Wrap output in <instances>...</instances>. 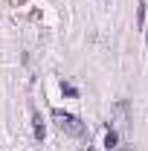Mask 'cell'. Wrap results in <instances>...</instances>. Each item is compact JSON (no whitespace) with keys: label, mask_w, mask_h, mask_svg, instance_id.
Instances as JSON below:
<instances>
[{"label":"cell","mask_w":148,"mask_h":151,"mask_svg":"<svg viewBox=\"0 0 148 151\" xmlns=\"http://www.w3.org/2000/svg\"><path fill=\"white\" fill-rule=\"evenodd\" d=\"M125 108H128L125 102H119V105L113 108V113H116V125H119V128H125Z\"/></svg>","instance_id":"7a4b0ae2"},{"label":"cell","mask_w":148,"mask_h":151,"mask_svg":"<svg viewBox=\"0 0 148 151\" xmlns=\"http://www.w3.org/2000/svg\"><path fill=\"white\" fill-rule=\"evenodd\" d=\"M52 116H55L58 128H61V131H64V134H70V137H81V134H84V125H81V122L75 119L73 113H64V111H55V113H52Z\"/></svg>","instance_id":"6da1fadb"},{"label":"cell","mask_w":148,"mask_h":151,"mask_svg":"<svg viewBox=\"0 0 148 151\" xmlns=\"http://www.w3.org/2000/svg\"><path fill=\"white\" fill-rule=\"evenodd\" d=\"M35 137H38V139H44V122H41L38 113H35Z\"/></svg>","instance_id":"277c9868"},{"label":"cell","mask_w":148,"mask_h":151,"mask_svg":"<svg viewBox=\"0 0 148 151\" xmlns=\"http://www.w3.org/2000/svg\"><path fill=\"white\" fill-rule=\"evenodd\" d=\"M61 90H64V96H70V99L75 96V87H73V84H61Z\"/></svg>","instance_id":"5b68a950"},{"label":"cell","mask_w":148,"mask_h":151,"mask_svg":"<svg viewBox=\"0 0 148 151\" xmlns=\"http://www.w3.org/2000/svg\"><path fill=\"white\" fill-rule=\"evenodd\" d=\"M116 142H119L116 131H108V137H105V148H116Z\"/></svg>","instance_id":"3957f363"}]
</instances>
